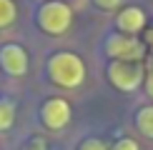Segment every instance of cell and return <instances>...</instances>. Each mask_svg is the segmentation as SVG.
<instances>
[{
    "mask_svg": "<svg viewBox=\"0 0 153 150\" xmlns=\"http://www.w3.org/2000/svg\"><path fill=\"white\" fill-rule=\"evenodd\" d=\"M48 73L63 88H78L85 80V65L73 53H58L48 60Z\"/></svg>",
    "mask_w": 153,
    "mask_h": 150,
    "instance_id": "6da1fadb",
    "label": "cell"
},
{
    "mask_svg": "<svg viewBox=\"0 0 153 150\" xmlns=\"http://www.w3.org/2000/svg\"><path fill=\"white\" fill-rule=\"evenodd\" d=\"M73 23V10L60 0L45 3L38 12V25L45 30L48 35H63Z\"/></svg>",
    "mask_w": 153,
    "mask_h": 150,
    "instance_id": "7a4b0ae2",
    "label": "cell"
},
{
    "mask_svg": "<svg viewBox=\"0 0 153 150\" xmlns=\"http://www.w3.org/2000/svg\"><path fill=\"white\" fill-rule=\"evenodd\" d=\"M108 78L111 83L123 93H133L138 85L143 83V70L136 62H123V60H113L108 65Z\"/></svg>",
    "mask_w": 153,
    "mask_h": 150,
    "instance_id": "3957f363",
    "label": "cell"
},
{
    "mask_svg": "<svg viewBox=\"0 0 153 150\" xmlns=\"http://www.w3.org/2000/svg\"><path fill=\"white\" fill-rule=\"evenodd\" d=\"M105 53L111 55L113 60H123V62H133L143 55V45L131 35H123V33H113L108 35L105 40Z\"/></svg>",
    "mask_w": 153,
    "mask_h": 150,
    "instance_id": "277c9868",
    "label": "cell"
},
{
    "mask_svg": "<svg viewBox=\"0 0 153 150\" xmlns=\"http://www.w3.org/2000/svg\"><path fill=\"white\" fill-rule=\"evenodd\" d=\"M40 118H43V123H45L50 130H60V128H65V125L71 123V105L63 98H50V100H45V105H43Z\"/></svg>",
    "mask_w": 153,
    "mask_h": 150,
    "instance_id": "5b68a950",
    "label": "cell"
},
{
    "mask_svg": "<svg viewBox=\"0 0 153 150\" xmlns=\"http://www.w3.org/2000/svg\"><path fill=\"white\" fill-rule=\"evenodd\" d=\"M0 65H3V70L8 75H25L28 70V53L15 45V43H8V45L0 48Z\"/></svg>",
    "mask_w": 153,
    "mask_h": 150,
    "instance_id": "8992f818",
    "label": "cell"
},
{
    "mask_svg": "<svg viewBox=\"0 0 153 150\" xmlns=\"http://www.w3.org/2000/svg\"><path fill=\"white\" fill-rule=\"evenodd\" d=\"M116 25H118V30L123 35H136V33H141L143 30V25H146V15H143V10L141 8H126V10H120V15L116 18Z\"/></svg>",
    "mask_w": 153,
    "mask_h": 150,
    "instance_id": "52a82bcc",
    "label": "cell"
},
{
    "mask_svg": "<svg viewBox=\"0 0 153 150\" xmlns=\"http://www.w3.org/2000/svg\"><path fill=\"white\" fill-rule=\"evenodd\" d=\"M136 125H138V130H141L146 138H153V105H146V108L138 110Z\"/></svg>",
    "mask_w": 153,
    "mask_h": 150,
    "instance_id": "ba28073f",
    "label": "cell"
},
{
    "mask_svg": "<svg viewBox=\"0 0 153 150\" xmlns=\"http://www.w3.org/2000/svg\"><path fill=\"white\" fill-rule=\"evenodd\" d=\"M18 18V8L13 0H0V28H8L15 23Z\"/></svg>",
    "mask_w": 153,
    "mask_h": 150,
    "instance_id": "9c48e42d",
    "label": "cell"
},
{
    "mask_svg": "<svg viewBox=\"0 0 153 150\" xmlns=\"http://www.w3.org/2000/svg\"><path fill=\"white\" fill-rule=\"evenodd\" d=\"M15 123V105L10 100H0V130H8Z\"/></svg>",
    "mask_w": 153,
    "mask_h": 150,
    "instance_id": "30bf717a",
    "label": "cell"
},
{
    "mask_svg": "<svg viewBox=\"0 0 153 150\" xmlns=\"http://www.w3.org/2000/svg\"><path fill=\"white\" fill-rule=\"evenodd\" d=\"M80 150H108L103 140H98V138H88L85 143L80 145Z\"/></svg>",
    "mask_w": 153,
    "mask_h": 150,
    "instance_id": "8fae6325",
    "label": "cell"
},
{
    "mask_svg": "<svg viewBox=\"0 0 153 150\" xmlns=\"http://www.w3.org/2000/svg\"><path fill=\"white\" fill-rule=\"evenodd\" d=\"M113 150H138V143L131 140V138H120L116 145H113Z\"/></svg>",
    "mask_w": 153,
    "mask_h": 150,
    "instance_id": "7c38bea8",
    "label": "cell"
},
{
    "mask_svg": "<svg viewBox=\"0 0 153 150\" xmlns=\"http://www.w3.org/2000/svg\"><path fill=\"white\" fill-rule=\"evenodd\" d=\"M93 3L98 5V8H103V10H113V8H118L123 0H93Z\"/></svg>",
    "mask_w": 153,
    "mask_h": 150,
    "instance_id": "4fadbf2b",
    "label": "cell"
},
{
    "mask_svg": "<svg viewBox=\"0 0 153 150\" xmlns=\"http://www.w3.org/2000/svg\"><path fill=\"white\" fill-rule=\"evenodd\" d=\"M146 88H148V95H153V70L148 73V80H146Z\"/></svg>",
    "mask_w": 153,
    "mask_h": 150,
    "instance_id": "5bb4252c",
    "label": "cell"
}]
</instances>
